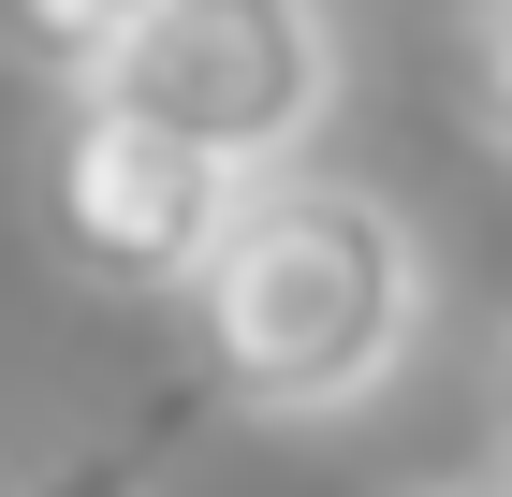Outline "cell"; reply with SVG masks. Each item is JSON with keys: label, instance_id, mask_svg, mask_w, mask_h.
I'll use <instances>...</instances> for the list:
<instances>
[{"label": "cell", "instance_id": "8992f818", "mask_svg": "<svg viewBox=\"0 0 512 497\" xmlns=\"http://www.w3.org/2000/svg\"><path fill=\"white\" fill-rule=\"evenodd\" d=\"M15 497H147V454H118V439H88V454H59L44 483H15Z\"/></svg>", "mask_w": 512, "mask_h": 497}, {"label": "cell", "instance_id": "5b68a950", "mask_svg": "<svg viewBox=\"0 0 512 497\" xmlns=\"http://www.w3.org/2000/svg\"><path fill=\"white\" fill-rule=\"evenodd\" d=\"M469 117L512 147V0H469Z\"/></svg>", "mask_w": 512, "mask_h": 497}, {"label": "cell", "instance_id": "7a4b0ae2", "mask_svg": "<svg viewBox=\"0 0 512 497\" xmlns=\"http://www.w3.org/2000/svg\"><path fill=\"white\" fill-rule=\"evenodd\" d=\"M74 103L147 117L220 176H293L308 132L337 117V15L322 0H147Z\"/></svg>", "mask_w": 512, "mask_h": 497}, {"label": "cell", "instance_id": "3957f363", "mask_svg": "<svg viewBox=\"0 0 512 497\" xmlns=\"http://www.w3.org/2000/svg\"><path fill=\"white\" fill-rule=\"evenodd\" d=\"M235 191L249 176H220L205 147H176V132H147L118 103H74L44 132V249L88 293H191Z\"/></svg>", "mask_w": 512, "mask_h": 497}, {"label": "cell", "instance_id": "52a82bcc", "mask_svg": "<svg viewBox=\"0 0 512 497\" xmlns=\"http://www.w3.org/2000/svg\"><path fill=\"white\" fill-rule=\"evenodd\" d=\"M498 454H512V322H498Z\"/></svg>", "mask_w": 512, "mask_h": 497}, {"label": "cell", "instance_id": "6da1fadb", "mask_svg": "<svg viewBox=\"0 0 512 497\" xmlns=\"http://www.w3.org/2000/svg\"><path fill=\"white\" fill-rule=\"evenodd\" d=\"M191 322H205V395L220 410H264V424H322V410H366V395L410 366L425 337V249L381 191L352 176H249L220 249L191 278Z\"/></svg>", "mask_w": 512, "mask_h": 497}, {"label": "cell", "instance_id": "ba28073f", "mask_svg": "<svg viewBox=\"0 0 512 497\" xmlns=\"http://www.w3.org/2000/svg\"><path fill=\"white\" fill-rule=\"evenodd\" d=\"M410 497H512V483H410Z\"/></svg>", "mask_w": 512, "mask_h": 497}, {"label": "cell", "instance_id": "277c9868", "mask_svg": "<svg viewBox=\"0 0 512 497\" xmlns=\"http://www.w3.org/2000/svg\"><path fill=\"white\" fill-rule=\"evenodd\" d=\"M147 15V0H0V59L44 88H88L103 59H118V30Z\"/></svg>", "mask_w": 512, "mask_h": 497}]
</instances>
